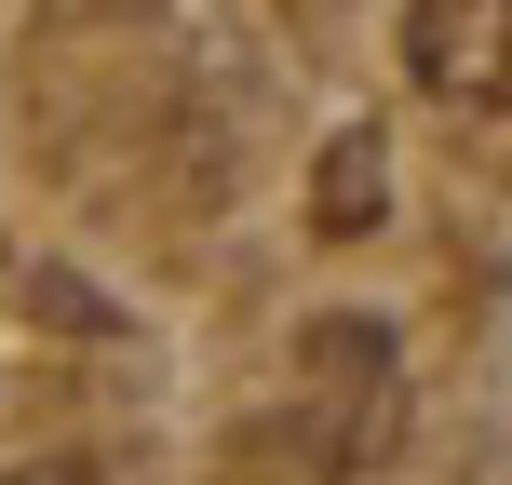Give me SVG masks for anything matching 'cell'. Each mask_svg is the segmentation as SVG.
Wrapping results in <instances>:
<instances>
[{
    "mask_svg": "<svg viewBox=\"0 0 512 485\" xmlns=\"http://www.w3.org/2000/svg\"><path fill=\"white\" fill-rule=\"evenodd\" d=\"M297 418H324V432H297V459H324V472L391 459V418H405V351H391L364 310H337V324L297 351Z\"/></svg>",
    "mask_w": 512,
    "mask_h": 485,
    "instance_id": "1",
    "label": "cell"
},
{
    "mask_svg": "<svg viewBox=\"0 0 512 485\" xmlns=\"http://www.w3.org/2000/svg\"><path fill=\"white\" fill-rule=\"evenodd\" d=\"M405 81L445 108L512 95V0H405Z\"/></svg>",
    "mask_w": 512,
    "mask_h": 485,
    "instance_id": "2",
    "label": "cell"
},
{
    "mask_svg": "<svg viewBox=\"0 0 512 485\" xmlns=\"http://www.w3.org/2000/svg\"><path fill=\"white\" fill-rule=\"evenodd\" d=\"M378 216V135H337L324 149V230H364Z\"/></svg>",
    "mask_w": 512,
    "mask_h": 485,
    "instance_id": "3",
    "label": "cell"
}]
</instances>
